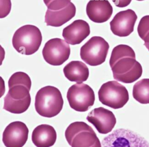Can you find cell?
<instances>
[{
	"label": "cell",
	"mask_w": 149,
	"mask_h": 147,
	"mask_svg": "<svg viewBox=\"0 0 149 147\" xmlns=\"http://www.w3.org/2000/svg\"><path fill=\"white\" fill-rule=\"evenodd\" d=\"M42 54L44 59L49 64L61 65L69 58L70 48L65 40L52 38L45 43Z\"/></svg>",
	"instance_id": "8"
},
{
	"label": "cell",
	"mask_w": 149,
	"mask_h": 147,
	"mask_svg": "<svg viewBox=\"0 0 149 147\" xmlns=\"http://www.w3.org/2000/svg\"><path fill=\"white\" fill-rule=\"evenodd\" d=\"M23 85L30 90L31 81L29 76L23 72H17L14 73L8 80L9 89L15 85Z\"/></svg>",
	"instance_id": "21"
},
{
	"label": "cell",
	"mask_w": 149,
	"mask_h": 147,
	"mask_svg": "<svg viewBox=\"0 0 149 147\" xmlns=\"http://www.w3.org/2000/svg\"><path fill=\"white\" fill-rule=\"evenodd\" d=\"M92 127L83 122H75L71 123L65 130V135L68 144H69L73 137L77 133L84 130H92Z\"/></svg>",
	"instance_id": "20"
},
{
	"label": "cell",
	"mask_w": 149,
	"mask_h": 147,
	"mask_svg": "<svg viewBox=\"0 0 149 147\" xmlns=\"http://www.w3.org/2000/svg\"><path fill=\"white\" fill-rule=\"evenodd\" d=\"M66 97L70 108L78 112L88 111L95 101L93 90L88 84L83 83H77L70 86Z\"/></svg>",
	"instance_id": "6"
},
{
	"label": "cell",
	"mask_w": 149,
	"mask_h": 147,
	"mask_svg": "<svg viewBox=\"0 0 149 147\" xmlns=\"http://www.w3.org/2000/svg\"><path fill=\"white\" fill-rule=\"evenodd\" d=\"M76 10V7L72 2L61 9L56 10L47 9L45 15V22L47 25L61 27L75 16Z\"/></svg>",
	"instance_id": "14"
},
{
	"label": "cell",
	"mask_w": 149,
	"mask_h": 147,
	"mask_svg": "<svg viewBox=\"0 0 149 147\" xmlns=\"http://www.w3.org/2000/svg\"><path fill=\"white\" fill-rule=\"evenodd\" d=\"M31 139L37 147H50L56 142V133L52 126L40 124L33 131Z\"/></svg>",
	"instance_id": "15"
},
{
	"label": "cell",
	"mask_w": 149,
	"mask_h": 147,
	"mask_svg": "<svg viewBox=\"0 0 149 147\" xmlns=\"http://www.w3.org/2000/svg\"><path fill=\"white\" fill-rule=\"evenodd\" d=\"M65 77L71 82L82 83L87 80L89 70L87 66L80 61H72L63 68Z\"/></svg>",
	"instance_id": "16"
},
{
	"label": "cell",
	"mask_w": 149,
	"mask_h": 147,
	"mask_svg": "<svg viewBox=\"0 0 149 147\" xmlns=\"http://www.w3.org/2000/svg\"><path fill=\"white\" fill-rule=\"evenodd\" d=\"M102 147H149V143L141 136L128 129L119 128L105 137Z\"/></svg>",
	"instance_id": "7"
},
{
	"label": "cell",
	"mask_w": 149,
	"mask_h": 147,
	"mask_svg": "<svg viewBox=\"0 0 149 147\" xmlns=\"http://www.w3.org/2000/svg\"><path fill=\"white\" fill-rule=\"evenodd\" d=\"M63 100L58 89L47 86L40 89L35 98V109L41 116L45 117L55 116L63 108Z\"/></svg>",
	"instance_id": "2"
},
{
	"label": "cell",
	"mask_w": 149,
	"mask_h": 147,
	"mask_svg": "<svg viewBox=\"0 0 149 147\" xmlns=\"http://www.w3.org/2000/svg\"><path fill=\"white\" fill-rule=\"evenodd\" d=\"M29 135V129L23 122L16 121L8 124L3 131L2 141L6 147H23Z\"/></svg>",
	"instance_id": "10"
},
{
	"label": "cell",
	"mask_w": 149,
	"mask_h": 147,
	"mask_svg": "<svg viewBox=\"0 0 149 147\" xmlns=\"http://www.w3.org/2000/svg\"><path fill=\"white\" fill-rule=\"evenodd\" d=\"M137 32L144 43H149V15L144 16L140 19L137 26Z\"/></svg>",
	"instance_id": "23"
},
{
	"label": "cell",
	"mask_w": 149,
	"mask_h": 147,
	"mask_svg": "<svg viewBox=\"0 0 149 147\" xmlns=\"http://www.w3.org/2000/svg\"><path fill=\"white\" fill-rule=\"evenodd\" d=\"M109 65L113 78L125 83L135 82L143 73L142 67L136 61L133 49L126 45H119L113 49Z\"/></svg>",
	"instance_id": "1"
},
{
	"label": "cell",
	"mask_w": 149,
	"mask_h": 147,
	"mask_svg": "<svg viewBox=\"0 0 149 147\" xmlns=\"http://www.w3.org/2000/svg\"><path fill=\"white\" fill-rule=\"evenodd\" d=\"M137 19L136 13L132 9L120 11L111 21V30L116 36H127L133 31Z\"/></svg>",
	"instance_id": "9"
},
{
	"label": "cell",
	"mask_w": 149,
	"mask_h": 147,
	"mask_svg": "<svg viewBox=\"0 0 149 147\" xmlns=\"http://www.w3.org/2000/svg\"><path fill=\"white\" fill-rule=\"evenodd\" d=\"M54 1H57V0H43L44 3L45 4L46 6H47L49 3H50L51 2Z\"/></svg>",
	"instance_id": "26"
},
{
	"label": "cell",
	"mask_w": 149,
	"mask_h": 147,
	"mask_svg": "<svg viewBox=\"0 0 149 147\" xmlns=\"http://www.w3.org/2000/svg\"><path fill=\"white\" fill-rule=\"evenodd\" d=\"M86 119L93 124L99 133L102 134L110 133L116 123L113 112L102 107L94 108L88 114Z\"/></svg>",
	"instance_id": "11"
},
{
	"label": "cell",
	"mask_w": 149,
	"mask_h": 147,
	"mask_svg": "<svg viewBox=\"0 0 149 147\" xmlns=\"http://www.w3.org/2000/svg\"><path fill=\"white\" fill-rule=\"evenodd\" d=\"M31 103V97L29 96L24 99L16 100L10 98L8 95L4 98L3 108L12 113L20 114L26 111Z\"/></svg>",
	"instance_id": "18"
},
{
	"label": "cell",
	"mask_w": 149,
	"mask_h": 147,
	"mask_svg": "<svg viewBox=\"0 0 149 147\" xmlns=\"http://www.w3.org/2000/svg\"><path fill=\"white\" fill-rule=\"evenodd\" d=\"M69 144L71 147H102V144L93 129L77 133Z\"/></svg>",
	"instance_id": "17"
},
{
	"label": "cell",
	"mask_w": 149,
	"mask_h": 147,
	"mask_svg": "<svg viewBox=\"0 0 149 147\" xmlns=\"http://www.w3.org/2000/svg\"><path fill=\"white\" fill-rule=\"evenodd\" d=\"M113 8L108 0H90L86 6V13L90 20L102 23L109 19Z\"/></svg>",
	"instance_id": "13"
},
{
	"label": "cell",
	"mask_w": 149,
	"mask_h": 147,
	"mask_svg": "<svg viewBox=\"0 0 149 147\" xmlns=\"http://www.w3.org/2000/svg\"><path fill=\"white\" fill-rule=\"evenodd\" d=\"M90 34L88 24L83 20H76L63 28L62 36L72 45L80 44Z\"/></svg>",
	"instance_id": "12"
},
{
	"label": "cell",
	"mask_w": 149,
	"mask_h": 147,
	"mask_svg": "<svg viewBox=\"0 0 149 147\" xmlns=\"http://www.w3.org/2000/svg\"><path fill=\"white\" fill-rule=\"evenodd\" d=\"M109 46L102 37H91L80 48L81 58L91 66H97L105 62Z\"/></svg>",
	"instance_id": "5"
},
{
	"label": "cell",
	"mask_w": 149,
	"mask_h": 147,
	"mask_svg": "<svg viewBox=\"0 0 149 147\" xmlns=\"http://www.w3.org/2000/svg\"><path fill=\"white\" fill-rule=\"evenodd\" d=\"M114 4L119 8H124L128 6L132 0H112Z\"/></svg>",
	"instance_id": "25"
},
{
	"label": "cell",
	"mask_w": 149,
	"mask_h": 147,
	"mask_svg": "<svg viewBox=\"0 0 149 147\" xmlns=\"http://www.w3.org/2000/svg\"><path fill=\"white\" fill-rule=\"evenodd\" d=\"M144 45L146 46V47L148 49V50L149 51V43H144Z\"/></svg>",
	"instance_id": "27"
},
{
	"label": "cell",
	"mask_w": 149,
	"mask_h": 147,
	"mask_svg": "<svg viewBox=\"0 0 149 147\" xmlns=\"http://www.w3.org/2000/svg\"><path fill=\"white\" fill-rule=\"evenodd\" d=\"M42 39V34L38 27L33 25H24L14 33L12 45L19 53L31 55L38 50Z\"/></svg>",
	"instance_id": "3"
},
{
	"label": "cell",
	"mask_w": 149,
	"mask_h": 147,
	"mask_svg": "<svg viewBox=\"0 0 149 147\" xmlns=\"http://www.w3.org/2000/svg\"><path fill=\"white\" fill-rule=\"evenodd\" d=\"M98 95L102 104L115 109L122 108L129 98L126 88L115 80L104 83L99 89Z\"/></svg>",
	"instance_id": "4"
},
{
	"label": "cell",
	"mask_w": 149,
	"mask_h": 147,
	"mask_svg": "<svg viewBox=\"0 0 149 147\" xmlns=\"http://www.w3.org/2000/svg\"><path fill=\"white\" fill-rule=\"evenodd\" d=\"M11 1L10 0H1L0 17L3 18L7 16L10 12Z\"/></svg>",
	"instance_id": "24"
},
{
	"label": "cell",
	"mask_w": 149,
	"mask_h": 147,
	"mask_svg": "<svg viewBox=\"0 0 149 147\" xmlns=\"http://www.w3.org/2000/svg\"><path fill=\"white\" fill-rule=\"evenodd\" d=\"M132 94L139 102L149 104V79H143L136 82L133 86Z\"/></svg>",
	"instance_id": "19"
},
{
	"label": "cell",
	"mask_w": 149,
	"mask_h": 147,
	"mask_svg": "<svg viewBox=\"0 0 149 147\" xmlns=\"http://www.w3.org/2000/svg\"><path fill=\"white\" fill-rule=\"evenodd\" d=\"M137 1H144V0H137Z\"/></svg>",
	"instance_id": "28"
},
{
	"label": "cell",
	"mask_w": 149,
	"mask_h": 147,
	"mask_svg": "<svg viewBox=\"0 0 149 147\" xmlns=\"http://www.w3.org/2000/svg\"><path fill=\"white\" fill-rule=\"evenodd\" d=\"M29 91L26 86L19 84L9 88L7 95L14 100H20L30 96Z\"/></svg>",
	"instance_id": "22"
}]
</instances>
